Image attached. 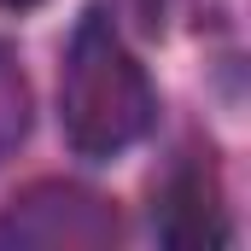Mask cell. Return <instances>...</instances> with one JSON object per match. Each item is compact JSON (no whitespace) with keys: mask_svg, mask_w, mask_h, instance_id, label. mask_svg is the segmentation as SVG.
<instances>
[{"mask_svg":"<svg viewBox=\"0 0 251 251\" xmlns=\"http://www.w3.org/2000/svg\"><path fill=\"white\" fill-rule=\"evenodd\" d=\"M117 240V210L88 187L35 181L0 216V246H47V251H94Z\"/></svg>","mask_w":251,"mask_h":251,"instance_id":"2","label":"cell"},{"mask_svg":"<svg viewBox=\"0 0 251 251\" xmlns=\"http://www.w3.org/2000/svg\"><path fill=\"white\" fill-rule=\"evenodd\" d=\"M6 12H29V6H41V0H0Z\"/></svg>","mask_w":251,"mask_h":251,"instance_id":"5","label":"cell"},{"mask_svg":"<svg viewBox=\"0 0 251 251\" xmlns=\"http://www.w3.org/2000/svg\"><path fill=\"white\" fill-rule=\"evenodd\" d=\"M59 123L82 158H117L152 128V82L105 12H88L70 35L59 76Z\"/></svg>","mask_w":251,"mask_h":251,"instance_id":"1","label":"cell"},{"mask_svg":"<svg viewBox=\"0 0 251 251\" xmlns=\"http://www.w3.org/2000/svg\"><path fill=\"white\" fill-rule=\"evenodd\" d=\"M158 234L170 246H199V240H228V228L216 222V193L204 176H176V187L164 193V216Z\"/></svg>","mask_w":251,"mask_h":251,"instance_id":"3","label":"cell"},{"mask_svg":"<svg viewBox=\"0 0 251 251\" xmlns=\"http://www.w3.org/2000/svg\"><path fill=\"white\" fill-rule=\"evenodd\" d=\"M24 134H29V82L12 59V47H0V158H12Z\"/></svg>","mask_w":251,"mask_h":251,"instance_id":"4","label":"cell"}]
</instances>
